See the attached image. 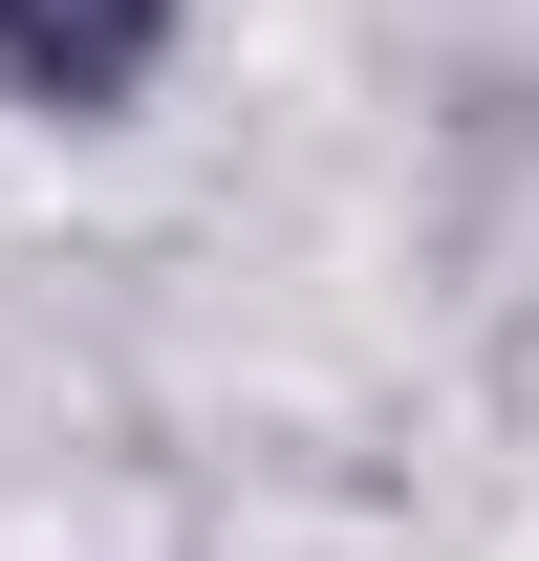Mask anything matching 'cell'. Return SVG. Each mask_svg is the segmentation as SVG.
Returning <instances> with one entry per match:
<instances>
[{"label": "cell", "mask_w": 539, "mask_h": 561, "mask_svg": "<svg viewBox=\"0 0 539 561\" xmlns=\"http://www.w3.org/2000/svg\"><path fill=\"white\" fill-rule=\"evenodd\" d=\"M195 0H0V108H130Z\"/></svg>", "instance_id": "obj_1"}]
</instances>
